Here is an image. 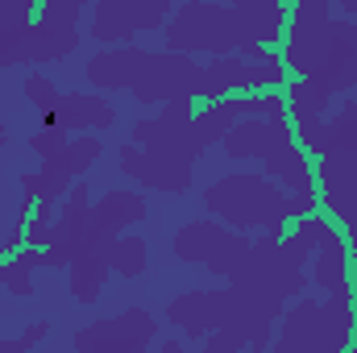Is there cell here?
Instances as JSON below:
<instances>
[{
    "label": "cell",
    "instance_id": "6da1fadb",
    "mask_svg": "<svg viewBox=\"0 0 357 353\" xmlns=\"http://www.w3.org/2000/svg\"><path fill=\"white\" fill-rule=\"evenodd\" d=\"M195 142V104H167L158 117L133 125L129 142L121 146V171L150 191L183 195L195 175L199 158Z\"/></svg>",
    "mask_w": 357,
    "mask_h": 353
},
{
    "label": "cell",
    "instance_id": "7a4b0ae2",
    "mask_svg": "<svg viewBox=\"0 0 357 353\" xmlns=\"http://www.w3.org/2000/svg\"><path fill=\"white\" fill-rule=\"evenodd\" d=\"M91 88L100 91H133L142 104H195L204 67L187 54L171 50H142V46H112L91 54L84 67Z\"/></svg>",
    "mask_w": 357,
    "mask_h": 353
},
{
    "label": "cell",
    "instance_id": "3957f363",
    "mask_svg": "<svg viewBox=\"0 0 357 353\" xmlns=\"http://www.w3.org/2000/svg\"><path fill=\"white\" fill-rule=\"evenodd\" d=\"M220 146H225V154L237 158V163H241V158H262L266 179H274L278 187H287L291 195H316V171H312V158L299 150L287 112L237 121V125L225 133Z\"/></svg>",
    "mask_w": 357,
    "mask_h": 353
},
{
    "label": "cell",
    "instance_id": "277c9868",
    "mask_svg": "<svg viewBox=\"0 0 357 353\" xmlns=\"http://www.w3.org/2000/svg\"><path fill=\"white\" fill-rule=\"evenodd\" d=\"M204 208L233 225V229H266V233H287V225L295 220L291 212V195L266 175L254 171H233V175L216 179L204 187Z\"/></svg>",
    "mask_w": 357,
    "mask_h": 353
},
{
    "label": "cell",
    "instance_id": "5b68a950",
    "mask_svg": "<svg viewBox=\"0 0 357 353\" xmlns=\"http://www.w3.org/2000/svg\"><path fill=\"white\" fill-rule=\"evenodd\" d=\"M354 337H357L354 299H345V295L299 299L282 320L274 353H349Z\"/></svg>",
    "mask_w": 357,
    "mask_h": 353
},
{
    "label": "cell",
    "instance_id": "8992f818",
    "mask_svg": "<svg viewBox=\"0 0 357 353\" xmlns=\"http://www.w3.org/2000/svg\"><path fill=\"white\" fill-rule=\"evenodd\" d=\"M167 50L171 54H212V59H229L241 46V29H237V13L233 4H212V0H191L178 4L171 21L162 25Z\"/></svg>",
    "mask_w": 357,
    "mask_h": 353
},
{
    "label": "cell",
    "instance_id": "52a82bcc",
    "mask_svg": "<svg viewBox=\"0 0 357 353\" xmlns=\"http://www.w3.org/2000/svg\"><path fill=\"white\" fill-rule=\"evenodd\" d=\"M100 154H104V142L88 133V137L67 142L59 154L42 158L38 171H25V175L17 179L21 183V212H46V216H54V204L79 183V175L88 171Z\"/></svg>",
    "mask_w": 357,
    "mask_h": 353
},
{
    "label": "cell",
    "instance_id": "ba28073f",
    "mask_svg": "<svg viewBox=\"0 0 357 353\" xmlns=\"http://www.w3.org/2000/svg\"><path fill=\"white\" fill-rule=\"evenodd\" d=\"M250 246L254 241L245 233H233L220 220H191L171 237V254L178 262H195L204 270H212V274H225V278H233L245 266Z\"/></svg>",
    "mask_w": 357,
    "mask_h": 353
},
{
    "label": "cell",
    "instance_id": "9c48e42d",
    "mask_svg": "<svg viewBox=\"0 0 357 353\" xmlns=\"http://www.w3.org/2000/svg\"><path fill=\"white\" fill-rule=\"evenodd\" d=\"M278 88H287V67H282L278 50H270L262 63L229 54V59H212L204 67L199 100L216 104V100H229V96H254V91H278Z\"/></svg>",
    "mask_w": 357,
    "mask_h": 353
},
{
    "label": "cell",
    "instance_id": "30bf717a",
    "mask_svg": "<svg viewBox=\"0 0 357 353\" xmlns=\"http://www.w3.org/2000/svg\"><path fill=\"white\" fill-rule=\"evenodd\" d=\"M154 333H158V320L146 308H125L116 316L91 320L88 329H79L71 353H146Z\"/></svg>",
    "mask_w": 357,
    "mask_h": 353
},
{
    "label": "cell",
    "instance_id": "8fae6325",
    "mask_svg": "<svg viewBox=\"0 0 357 353\" xmlns=\"http://www.w3.org/2000/svg\"><path fill=\"white\" fill-rule=\"evenodd\" d=\"M171 13L175 8L167 0H100L91 8V38L104 46H116V42H129L133 33L162 29Z\"/></svg>",
    "mask_w": 357,
    "mask_h": 353
},
{
    "label": "cell",
    "instance_id": "7c38bea8",
    "mask_svg": "<svg viewBox=\"0 0 357 353\" xmlns=\"http://www.w3.org/2000/svg\"><path fill=\"white\" fill-rule=\"evenodd\" d=\"M282 104H287V121H291V133L299 142V150L312 158H324V129H328V108H333V96H324L320 88L303 84V80H287L282 88Z\"/></svg>",
    "mask_w": 357,
    "mask_h": 353
},
{
    "label": "cell",
    "instance_id": "4fadbf2b",
    "mask_svg": "<svg viewBox=\"0 0 357 353\" xmlns=\"http://www.w3.org/2000/svg\"><path fill=\"white\" fill-rule=\"evenodd\" d=\"M91 229V195L84 187V179L63 195V208L50 225V246H46V266H71L75 254L84 250Z\"/></svg>",
    "mask_w": 357,
    "mask_h": 353
},
{
    "label": "cell",
    "instance_id": "5bb4252c",
    "mask_svg": "<svg viewBox=\"0 0 357 353\" xmlns=\"http://www.w3.org/2000/svg\"><path fill=\"white\" fill-rule=\"evenodd\" d=\"M307 84L320 88L324 96H341V91H349L357 84V21L333 17L328 46H324V59H320V71H316Z\"/></svg>",
    "mask_w": 357,
    "mask_h": 353
},
{
    "label": "cell",
    "instance_id": "9a60e30c",
    "mask_svg": "<svg viewBox=\"0 0 357 353\" xmlns=\"http://www.w3.org/2000/svg\"><path fill=\"white\" fill-rule=\"evenodd\" d=\"M312 171H316L320 212L341 220L345 208L357 200V154H324Z\"/></svg>",
    "mask_w": 357,
    "mask_h": 353
},
{
    "label": "cell",
    "instance_id": "2e32d148",
    "mask_svg": "<svg viewBox=\"0 0 357 353\" xmlns=\"http://www.w3.org/2000/svg\"><path fill=\"white\" fill-rule=\"evenodd\" d=\"M220 316H225V291H187L167 303V320L195 341H208L216 333Z\"/></svg>",
    "mask_w": 357,
    "mask_h": 353
},
{
    "label": "cell",
    "instance_id": "e0dca14e",
    "mask_svg": "<svg viewBox=\"0 0 357 353\" xmlns=\"http://www.w3.org/2000/svg\"><path fill=\"white\" fill-rule=\"evenodd\" d=\"M233 13H237L241 42H258L266 50H278V42L287 38L291 4H282V0H237Z\"/></svg>",
    "mask_w": 357,
    "mask_h": 353
},
{
    "label": "cell",
    "instance_id": "ac0fdd59",
    "mask_svg": "<svg viewBox=\"0 0 357 353\" xmlns=\"http://www.w3.org/2000/svg\"><path fill=\"white\" fill-rule=\"evenodd\" d=\"M116 121V108L100 96H88V91H71L59 100V108L50 117H42V129H63V133H75V129H112Z\"/></svg>",
    "mask_w": 357,
    "mask_h": 353
},
{
    "label": "cell",
    "instance_id": "d6986e66",
    "mask_svg": "<svg viewBox=\"0 0 357 353\" xmlns=\"http://www.w3.org/2000/svg\"><path fill=\"white\" fill-rule=\"evenodd\" d=\"M312 283L324 287L328 295H345L354 299V270H349V241L341 229H333L320 250H316V262H312Z\"/></svg>",
    "mask_w": 357,
    "mask_h": 353
},
{
    "label": "cell",
    "instance_id": "ffe728a7",
    "mask_svg": "<svg viewBox=\"0 0 357 353\" xmlns=\"http://www.w3.org/2000/svg\"><path fill=\"white\" fill-rule=\"evenodd\" d=\"M146 220V200L137 191H108L100 200H91V233L100 237H116L125 233L129 225H142Z\"/></svg>",
    "mask_w": 357,
    "mask_h": 353
},
{
    "label": "cell",
    "instance_id": "44dd1931",
    "mask_svg": "<svg viewBox=\"0 0 357 353\" xmlns=\"http://www.w3.org/2000/svg\"><path fill=\"white\" fill-rule=\"evenodd\" d=\"M33 21H38L33 0H0V67H21Z\"/></svg>",
    "mask_w": 357,
    "mask_h": 353
},
{
    "label": "cell",
    "instance_id": "7402d4cb",
    "mask_svg": "<svg viewBox=\"0 0 357 353\" xmlns=\"http://www.w3.org/2000/svg\"><path fill=\"white\" fill-rule=\"evenodd\" d=\"M108 262H104V254L100 250H84L75 262L67 266V287H71V295L79 299V303H96L100 299V291H104V283H108Z\"/></svg>",
    "mask_w": 357,
    "mask_h": 353
},
{
    "label": "cell",
    "instance_id": "603a6c76",
    "mask_svg": "<svg viewBox=\"0 0 357 353\" xmlns=\"http://www.w3.org/2000/svg\"><path fill=\"white\" fill-rule=\"evenodd\" d=\"M38 266H46V254L42 250H17V254H8V258H0V287H8L17 299H25V295H33V270Z\"/></svg>",
    "mask_w": 357,
    "mask_h": 353
},
{
    "label": "cell",
    "instance_id": "cb8c5ba5",
    "mask_svg": "<svg viewBox=\"0 0 357 353\" xmlns=\"http://www.w3.org/2000/svg\"><path fill=\"white\" fill-rule=\"evenodd\" d=\"M104 262H108V270H116L121 278H137L146 270V262H150V246H146V237L125 233L112 246H104Z\"/></svg>",
    "mask_w": 357,
    "mask_h": 353
},
{
    "label": "cell",
    "instance_id": "d4e9b609",
    "mask_svg": "<svg viewBox=\"0 0 357 353\" xmlns=\"http://www.w3.org/2000/svg\"><path fill=\"white\" fill-rule=\"evenodd\" d=\"M324 154H357V100H345L324 129Z\"/></svg>",
    "mask_w": 357,
    "mask_h": 353
},
{
    "label": "cell",
    "instance_id": "484cf974",
    "mask_svg": "<svg viewBox=\"0 0 357 353\" xmlns=\"http://www.w3.org/2000/svg\"><path fill=\"white\" fill-rule=\"evenodd\" d=\"M79 17H84L79 0H46V4H38V21L59 25V29H79Z\"/></svg>",
    "mask_w": 357,
    "mask_h": 353
},
{
    "label": "cell",
    "instance_id": "4316f807",
    "mask_svg": "<svg viewBox=\"0 0 357 353\" xmlns=\"http://www.w3.org/2000/svg\"><path fill=\"white\" fill-rule=\"evenodd\" d=\"M25 96H29V104H33L42 117H50V112L59 108V100H63L59 88H54V80H46L42 71H33V75L25 80Z\"/></svg>",
    "mask_w": 357,
    "mask_h": 353
},
{
    "label": "cell",
    "instance_id": "83f0119b",
    "mask_svg": "<svg viewBox=\"0 0 357 353\" xmlns=\"http://www.w3.org/2000/svg\"><path fill=\"white\" fill-rule=\"evenodd\" d=\"M46 333H50V324H46V320H38V324H29L25 333L4 337V341H0V353H25V350H33L38 341H46Z\"/></svg>",
    "mask_w": 357,
    "mask_h": 353
},
{
    "label": "cell",
    "instance_id": "f1b7e54d",
    "mask_svg": "<svg viewBox=\"0 0 357 353\" xmlns=\"http://www.w3.org/2000/svg\"><path fill=\"white\" fill-rule=\"evenodd\" d=\"M67 142H71V137H67L63 129H38V133H29V150H33L38 158H50V154H59Z\"/></svg>",
    "mask_w": 357,
    "mask_h": 353
},
{
    "label": "cell",
    "instance_id": "f546056e",
    "mask_svg": "<svg viewBox=\"0 0 357 353\" xmlns=\"http://www.w3.org/2000/svg\"><path fill=\"white\" fill-rule=\"evenodd\" d=\"M341 225H345V241H349V250L357 246V200L345 208V216H341Z\"/></svg>",
    "mask_w": 357,
    "mask_h": 353
},
{
    "label": "cell",
    "instance_id": "4dcf8cb0",
    "mask_svg": "<svg viewBox=\"0 0 357 353\" xmlns=\"http://www.w3.org/2000/svg\"><path fill=\"white\" fill-rule=\"evenodd\" d=\"M341 17H345V21H357V4H354V0H345V4H341Z\"/></svg>",
    "mask_w": 357,
    "mask_h": 353
},
{
    "label": "cell",
    "instance_id": "1f68e13d",
    "mask_svg": "<svg viewBox=\"0 0 357 353\" xmlns=\"http://www.w3.org/2000/svg\"><path fill=\"white\" fill-rule=\"evenodd\" d=\"M158 353H187L178 341H167V345H158Z\"/></svg>",
    "mask_w": 357,
    "mask_h": 353
},
{
    "label": "cell",
    "instance_id": "d6a6232c",
    "mask_svg": "<svg viewBox=\"0 0 357 353\" xmlns=\"http://www.w3.org/2000/svg\"><path fill=\"white\" fill-rule=\"evenodd\" d=\"M8 146V133H4V117H0V150Z\"/></svg>",
    "mask_w": 357,
    "mask_h": 353
}]
</instances>
